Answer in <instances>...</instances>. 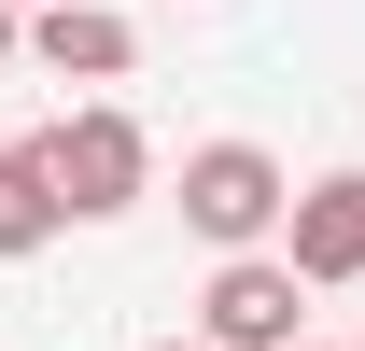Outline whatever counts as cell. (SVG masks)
<instances>
[{"label": "cell", "instance_id": "obj_6", "mask_svg": "<svg viewBox=\"0 0 365 351\" xmlns=\"http://www.w3.org/2000/svg\"><path fill=\"white\" fill-rule=\"evenodd\" d=\"M56 225H71V197H56V155H43V141H0V267H29Z\"/></svg>", "mask_w": 365, "mask_h": 351}, {"label": "cell", "instance_id": "obj_9", "mask_svg": "<svg viewBox=\"0 0 365 351\" xmlns=\"http://www.w3.org/2000/svg\"><path fill=\"white\" fill-rule=\"evenodd\" d=\"M14 14H43V0H14Z\"/></svg>", "mask_w": 365, "mask_h": 351}, {"label": "cell", "instance_id": "obj_8", "mask_svg": "<svg viewBox=\"0 0 365 351\" xmlns=\"http://www.w3.org/2000/svg\"><path fill=\"white\" fill-rule=\"evenodd\" d=\"M155 351H211V337H155Z\"/></svg>", "mask_w": 365, "mask_h": 351}, {"label": "cell", "instance_id": "obj_2", "mask_svg": "<svg viewBox=\"0 0 365 351\" xmlns=\"http://www.w3.org/2000/svg\"><path fill=\"white\" fill-rule=\"evenodd\" d=\"M43 155H56L71 225H113V211H140V197H155V141H140V113H127V98L56 113V127H43Z\"/></svg>", "mask_w": 365, "mask_h": 351}, {"label": "cell", "instance_id": "obj_3", "mask_svg": "<svg viewBox=\"0 0 365 351\" xmlns=\"http://www.w3.org/2000/svg\"><path fill=\"white\" fill-rule=\"evenodd\" d=\"M295 295H309V267H295V253H225V267H211V295H197V337H211V351H295V337H309V309H295Z\"/></svg>", "mask_w": 365, "mask_h": 351}, {"label": "cell", "instance_id": "obj_1", "mask_svg": "<svg viewBox=\"0 0 365 351\" xmlns=\"http://www.w3.org/2000/svg\"><path fill=\"white\" fill-rule=\"evenodd\" d=\"M281 211H295V169H281L267 141H197V155H182V225H197L211 253H267Z\"/></svg>", "mask_w": 365, "mask_h": 351}, {"label": "cell", "instance_id": "obj_7", "mask_svg": "<svg viewBox=\"0 0 365 351\" xmlns=\"http://www.w3.org/2000/svg\"><path fill=\"white\" fill-rule=\"evenodd\" d=\"M14 43H29V14H14V0H0V56H14Z\"/></svg>", "mask_w": 365, "mask_h": 351}, {"label": "cell", "instance_id": "obj_10", "mask_svg": "<svg viewBox=\"0 0 365 351\" xmlns=\"http://www.w3.org/2000/svg\"><path fill=\"white\" fill-rule=\"evenodd\" d=\"M295 351H323V337H295Z\"/></svg>", "mask_w": 365, "mask_h": 351}, {"label": "cell", "instance_id": "obj_4", "mask_svg": "<svg viewBox=\"0 0 365 351\" xmlns=\"http://www.w3.org/2000/svg\"><path fill=\"white\" fill-rule=\"evenodd\" d=\"M281 253L309 267V281H365V169L295 183V211H281Z\"/></svg>", "mask_w": 365, "mask_h": 351}, {"label": "cell", "instance_id": "obj_5", "mask_svg": "<svg viewBox=\"0 0 365 351\" xmlns=\"http://www.w3.org/2000/svg\"><path fill=\"white\" fill-rule=\"evenodd\" d=\"M29 56H43L56 85H127L140 29L113 14V0H43V14H29Z\"/></svg>", "mask_w": 365, "mask_h": 351}]
</instances>
